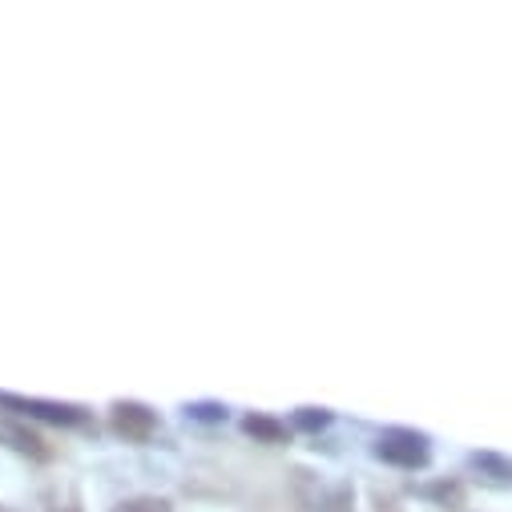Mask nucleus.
I'll use <instances>...</instances> for the list:
<instances>
[{"label": "nucleus", "instance_id": "f8f14e48", "mask_svg": "<svg viewBox=\"0 0 512 512\" xmlns=\"http://www.w3.org/2000/svg\"><path fill=\"white\" fill-rule=\"evenodd\" d=\"M65 512H73V508H65Z\"/></svg>", "mask_w": 512, "mask_h": 512}, {"label": "nucleus", "instance_id": "9d476101", "mask_svg": "<svg viewBox=\"0 0 512 512\" xmlns=\"http://www.w3.org/2000/svg\"><path fill=\"white\" fill-rule=\"evenodd\" d=\"M113 512H174V508L162 496H134V500H121Z\"/></svg>", "mask_w": 512, "mask_h": 512}, {"label": "nucleus", "instance_id": "39448f33", "mask_svg": "<svg viewBox=\"0 0 512 512\" xmlns=\"http://www.w3.org/2000/svg\"><path fill=\"white\" fill-rule=\"evenodd\" d=\"M468 468L476 472L480 484L488 488H512V460L496 456V452H472L468 456Z\"/></svg>", "mask_w": 512, "mask_h": 512}, {"label": "nucleus", "instance_id": "6e6552de", "mask_svg": "<svg viewBox=\"0 0 512 512\" xmlns=\"http://www.w3.org/2000/svg\"><path fill=\"white\" fill-rule=\"evenodd\" d=\"M291 424H295L299 432H311V436H315V432H323V428L331 424V412H327V408H299V412L291 416Z\"/></svg>", "mask_w": 512, "mask_h": 512}, {"label": "nucleus", "instance_id": "423d86ee", "mask_svg": "<svg viewBox=\"0 0 512 512\" xmlns=\"http://www.w3.org/2000/svg\"><path fill=\"white\" fill-rule=\"evenodd\" d=\"M242 432L254 436L259 444H283V440H287V424H279L275 416H263V412H250V416L242 420Z\"/></svg>", "mask_w": 512, "mask_h": 512}, {"label": "nucleus", "instance_id": "0eeeda50", "mask_svg": "<svg viewBox=\"0 0 512 512\" xmlns=\"http://www.w3.org/2000/svg\"><path fill=\"white\" fill-rule=\"evenodd\" d=\"M186 412V420L190 424H206V428H214V424H226V404H214V400H198V404H186L182 408Z\"/></svg>", "mask_w": 512, "mask_h": 512}, {"label": "nucleus", "instance_id": "20e7f679", "mask_svg": "<svg viewBox=\"0 0 512 512\" xmlns=\"http://www.w3.org/2000/svg\"><path fill=\"white\" fill-rule=\"evenodd\" d=\"M0 440H5L17 456H29V460H37V464H49V460H53V448H49L37 432H29L25 424H17V420H0Z\"/></svg>", "mask_w": 512, "mask_h": 512}, {"label": "nucleus", "instance_id": "f03ea898", "mask_svg": "<svg viewBox=\"0 0 512 512\" xmlns=\"http://www.w3.org/2000/svg\"><path fill=\"white\" fill-rule=\"evenodd\" d=\"M0 408L5 412H25L33 420H45V424H61V428H85L89 424V412L81 404H57V400H37V396H13V392H0Z\"/></svg>", "mask_w": 512, "mask_h": 512}, {"label": "nucleus", "instance_id": "1a4fd4ad", "mask_svg": "<svg viewBox=\"0 0 512 512\" xmlns=\"http://www.w3.org/2000/svg\"><path fill=\"white\" fill-rule=\"evenodd\" d=\"M424 496H428V500H440V504H452V508H460V504H464V488H460L456 480L428 484V488H424Z\"/></svg>", "mask_w": 512, "mask_h": 512}, {"label": "nucleus", "instance_id": "f257e3e1", "mask_svg": "<svg viewBox=\"0 0 512 512\" xmlns=\"http://www.w3.org/2000/svg\"><path fill=\"white\" fill-rule=\"evenodd\" d=\"M428 456H432L428 436L412 432V428H388L375 440V460L392 464V468H424Z\"/></svg>", "mask_w": 512, "mask_h": 512}, {"label": "nucleus", "instance_id": "7ed1b4c3", "mask_svg": "<svg viewBox=\"0 0 512 512\" xmlns=\"http://www.w3.org/2000/svg\"><path fill=\"white\" fill-rule=\"evenodd\" d=\"M109 424H113L117 436L142 444V440H150L158 432V412L146 408V404H138V400H117L109 408Z\"/></svg>", "mask_w": 512, "mask_h": 512}, {"label": "nucleus", "instance_id": "9b49d317", "mask_svg": "<svg viewBox=\"0 0 512 512\" xmlns=\"http://www.w3.org/2000/svg\"><path fill=\"white\" fill-rule=\"evenodd\" d=\"M0 512H13V508H5V504H0Z\"/></svg>", "mask_w": 512, "mask_h": 512}]
</instances>
